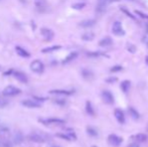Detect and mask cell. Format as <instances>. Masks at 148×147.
Here are the masks:
<instances>
[{
    "label": "cell",
    "mask_w": 148,
    "mask_h": 147,
    "mask_svg": "<svg viewBox=\"0 0 148 147\" xmlns=\"http://www.w3.org/2000/svg\"><path fill=\"white\" fill-rule=\"evenodd\" d=\"M20 1H21L22 3H25V2H26V0H20Z\"/></svg>",
    "instance_id": "obj_42"
},
{
    "label": "cell",
    "mask_w": 148,
    "mask_h": 147,
    "mask_svg": "<svg viewBox=\"0 0 148 147\" xmlns=\"http://www.w3.org/2000/svg\"><path fill=\"white\" fill-rule=\"evenodd\" d=\"M61 46H48V48H44L42 50V52L44 54H48V52H55V50H59Z\"/></svg>",
    "instance_id": "obj_20"
},
{
    "label": "cell",
    "mask_w": 148,
    "mask_h": 147,
    "mask_svg": "<svg viewBox=\"0 0 148 147\" xmlns=\"http://www.w3.org/2000/svg\"><path fill=\"white\" fill-rule=\"evenodd\" d=\"M22 105L25 106V107L27 108H33V109H38V108H40V103H38V101H35V100L33 99H27V100H24V101H22Z\"/></svg>",
    "instance_id": "obj_9"
},
{
    "label": "cell",
    "mask_w": 148,
    "mask_h": 147,
    "mask_svg": "<svg viewBox=\"0 0 148 147\" xmlns=\"http://www.w3.org/2000/svg\"><path fill=\"white\" fill-rule=\"evenodd\" d=\"M88 56H100V52H88Z\"/></svg>",
    "instance_id": "obj_34"
},
{
    "label": "cell",
    "mask_w": 148,
    "mask_h": 147,
    "mask_svg": "<svg viewBox=\"0 0 148 147\" xmlns=\"http://www.w3.org/2000/svg\"><path fill=\"white\" fill-rule=\"evenodd\" d=\"M13 144L8 138H1V147H12Z\"/></svg>",
    "instance_id": "obj_24"
},
{
    "label": "cell",
    "mask_w": 148,
    "mask_h": 147,
    "mask_svg": "<svg viewBox=\"0 0 148 147\" xmlns=\"http://www.w3.org/2000/svg\"><path fill=\"white\" fill-rule=\"evenodd\" d=\"M131 88V82L129 80H125L121 83V90H122L124 93H128L129 90Z\"/></svg>",
    "instance_id": "obj_19"
},
{
    "label": "cell",
    "mask_w": 148,
    "mask_h": 147,
    "mask_svg": "<svg viewBox=\"0 0 148 147\" xmlns=\"http://www.w3.org/2000/svg\"><path fill=\"white\" fill-rule=\"evenodd\" d=\"M136 14H138L140 17H142V18H144V19H147L148 20V15L147 14H145V13H143V12H141V11H139V10H136Z\"/></svg>",
    "instance_id": "obj_32"
},
{
    "label": "cell",
    "mask_w": 148,
    "mask_h": 147,
    "mask_svg": "<svg viewBox=\"0 0 148 147\" xmlns=\"http://www.w3.org/2000/svg\"><path fill=\"white\" fill-rule=\"evenodd\" d=\"M128 50H130V52H135V50H136V48H135V46H131V44H129Z\"/></svg>",
    "instance_id": "obj_36"
},
{
    "label": "cell",
    "mask_w": 148,
    "mask_h": 147,
    "mask_svg": "<svg viewBox=\"0 0 148 147\" xmlns=\"http://www.w3.org/2000/svg\"><path fill=\"white\" fill-rule=\"evenodd\" d=\"M55 104H59V105H65V101L63 99H55L53 100Z\"/></svg>",
    "instance_id": "obj_33"
},
{
    "label": "cell",
    "mask_w": 148,
    "mask_h": 147,
    "mask_svg": "<svg viewBox=\"0 0 148 147\" xmlns=\"http://www.w3.org/2000/svg\"><path fill=\"white\" fill-rule=\"evenodd\" d=\"M86 112H87V113L89 114V115H91V116L95 115V111H94V108H93V106H92L91 102H89V101H88L87 103H86Z\"/></svg>",
    "instance_id": "obj_22"
},
{
    "label": "cell",
    "mask_w": 148,
    "mask_h": 147,
    "mask_svg": "<svg viewBox=\"0 0 148 147\" xmlns=\"http://www.w3.org/2000/svg\"><path fill=\"white\" fill-rule=\"evenodd\" d=\"M78 56H79V54H78L77 52H71V54H70L69 56H65V60L63 61V65H65V64H68V63H70V62H72V61L76 60Z\"/></svg>",
    "instance_id": "obj_18"
},
{
    "label": "cell",
    "mask_w": 148,
    "mask_h": 147,
    "mask_svg": "<svg viewBox=\"0 0 148 147\" xmlns=\"http://www.w3.org/2000/svg\"><path fill=\"white\" fill-rule=\"evenodd\" d=\"M113 44V39L111 37H104L99 42V46H103V48H106V46H110Z\"/></svg>",
    "instance_id": "obj_17"
},
{
    "label": "cell",
    "mask_w": 148,
    "mask_h": 147,
    "mask_svg": "<svg viewBox=\"0 0 148 147\" xmlns=\"http://www.w3.org/2000/svg\"><path fill=\"white\" fill-rule=\"evenodd\" d=\"M82 75H83V77L85 78V79L90 80V79H92V78H93L94 74L92 73V71L88 70V69H84V70L82 71Z\"/></svg>",
    "instance_id": "obj_23"
},
{
    "label": "cell",
    "mask_w": 148,
    "mask_h": 147,
    "mask_svg": "<svg viewBox=\"0 0 148 147\" xmlns=\"http://www.w3.org/2000/svg\"><path fill=\"white\" fill-rule=\"evenodd\" d=\"M131 138H132L135 142H145L148 139V136L144 133H138V134H136V135H133Z\"/></svg>",
    "instance_id": "obj_16"
},
{
    "label": "cell",
    "mask_w": 148,
    "mask_h": 147,
    "mask_svg": "<svg viewBox=\"0 0 148 147\" xmlns=\"http://www.w3.org/2000/svg\"><path fill=\"white\" fill-rule=\"evenodd\" d=\"M95 37V34L93 32H86L82 35V39L86 40V42H90V40H93Z\"/></svg>",
    "instance_id": "obj_21"
},
{
    "label": "cell",
    "mask_w": 148,
    "mask_h": 147,
    "mask_svg": "<svg viewBox=\"0 0 148 147\" xmlns=\"http://www.w3.org/2000/svg\"><path fill=\"white\" fill-rule=\"evenodd\" d=\"M30 70L35 74H42L44 71V65L42 61L35 60L30 64Z\"/></svg>",
    "instance_id": "obj_2"
},
{
    "label": "cell",
    "mask_w": 148,
    "mask_h": 147,
    "mask_svg": "<svg viewBox=\"0 0 148 147\" xmlns=\"http://www.w3.org/2000/svg\"><path fill=\"white\" fill-rule=\"evenodd\" d=\"M38 121L44 126H53V125H63L65 123V120L59 118H48V119H40Z\"/></svg>",
    "instance_id": "obj_1"
},
{
    "label": "cell",
    "mask_w": 148,
    "mask_h": 147,
    "mask_svg": "<svg viewBox=\"0 0 148 147\" xmlns=\"http://www.w3.org/2000/svg\"><path fill=\"white\" fill-rule=\"evenodd\" d=\"M120 71H122V67L121 66H114L113 68H111L110 72L111 73H116V72H120Z\"/></svg>",
    "instance_id": "obj_31"
},
{
    "label": "cell",
    "mask_w": 148,
    "mask_h": 147,
    "mask_svg": "<svg viewBox=\"0 0 148 147\" xmlns=\"http://www.w3.org/2000/svg\"><path fill=\"white\" fill-rule=\"evenodd\" d=\"M123 139L118 135H115V134H111L108 136V142L111 146L113 147H118L122 144Z\"/></svg>",
    "instance_id": "obj_5"
},
{
    "label": "cell",
    "mask_w": 148,
    "mask_h": 147,
    "mask_svg": "<svg viewBox=\"0 0 148 147\" xmlns=\"http://www.w3.org/2000/svg\"><path fill=\"white\" fill-rule=\"evenodd\" d=\"M112 32L115 34V35H119L122 36L125 34V31L122 27V23L120 21H115L112 25Z\"/></svg>",
    "instance_id": "obj_6"
},
{
    "label": "cell",
    "mask_w": 148,
    "mask_h": 147,
    "mask_svg": "<svg viewBox=\"0 0 148 147\" xmlns=\"http://www.w3.org/2000/svg\"><path fill=\"white\" fill-rule=\"evenodd\" d=\"M22 139H23V138H22L21 133H19V132H17V133L14 135V142H15V143H17V144L21 143Z\"/></svg>",
    "instance_id": "obj_28"
},
{
    "label": "cell",
    "mask_w": 148,
    "mask_h": 147,
    "mask_svg": "<svg viewBox=\"0 0 148 147\" xmlns=\"http://www.w3.org/2000/svg\"><path fill=\"white\" fill-rule=\"evenodd\" d=\"M96 24V20L95 19H86V20H83V21L80 22V26L81 27H84V28H89V27H92Z\"/></svg>",
    "instance_id": "obj_15"
},
{
    "label": "cell",
    "mask_w": 148,
    "mask_h": 147,
    "mask_svg": "<svg viewBox=\"0 0 148 147\" xmlns=\"http://www.w3.org/2000/svg\"><path fill=\"white\" fill-rule=\"evenodd\" d=\"M129 113H130V115L132 116L133 119H139V118H140V115H139V113L134 109V108H132V107L129 108Z\"/></svg>",
    "instance_id": "obj_25"
},
{
    "label": "cell",
    "mask_w": 148,
    "mask_h": 147,
    "mask_svg": "<svg viewBox=\"0 0 148 147\" xmlns=\"http://www.w3.org/2000/svg\"><path fill=\"white\" fill-rule=\"evenodd\" d=\"M12 73H13V71H12V70H9V71H7V72H5V73H4V76H8V75H11Z\"/></svg>",
    "instance_id": "obj_39"
},
{
    "label": "cell",
    "mask_w": 148,
    "mask_h": 147,
    "mask_svg": "<svg viewBox=\"0 0 148 147\" xmlns=\"http://www.w3.org/2000/svg\"><path fill=\"white\" fill-rule=\"evenodd\" d=\"M72 7L76 10H81L83 9L84 7H86V3L85 2H78V3H75L72 5Z\"/></svg>",
    "instance_id": "obj_26"
},
{
    "label": "cell",
    "mask_w": 148,
    "mask_h": 147,
    "mask_svg": "<svg viewBox=\"0 0 148 147\" xmlns=\"http://www.w3.org/2000/svg\"><path fill=\"white\" fill-rule=\"evenodd\" d=\"M104 1H106L107 3H108V2H116V1H118V0H104Z\"/></svg>",
    "instance_id": "obj_40"
},
{
    "label": "cell",
    "mask_w": 148,
    "mask_h": 147,
    "mask_svg": "<svg viewBox=\"0 0 148 147\" xmlns=\"http://www.w3.org/2000/svg\"><path fill=\"white\" fill-rule=\"evenodd\" d=\"M87 132H88V134H89L90 136H94V137H96V136L98 135L97 130H96L95 128H93V127H88L87 128Z\"/></svg>",
    "instance_id": "obj_27"
},
{
    "label": "cell",
    "mask_w": 148,
    "mask_h": 147,
    "mask_svg": "<svg viewBox=\"0 0 148 147\" xmlns=\"http://www.w3.org/2000/svg\"><path fill=\"white\" fill-rule=\"evenodd\" d=\"M106 8H107V2L104 1V0H99L97 7H96V11L98 13H104L106 11Z\"/></svg>",
    "instance_id": "obj_14"
},
{
    "label": "cell",
    "mask_w": 148,
    "mask_h": 147,
    "mask_svg": "<svg viewBox=\"0 0 148 147\" xmlns=\"http://www.w3.org/2000/svg\"><path fill=\"white\" fill-rule=\"evenodd\" d=\"M40 34H42V37H44L46 42H50V40H53V38L55 37V32H53L51 29L46 28V27L42 28V30H40Z\"/></svg>",
    "instance_id": "obj_7"
},
{
    "label": "cell",
    "mask_w": 148,
    "mask_h": 147,
    "mask_svg": "<svg viewBox=\"0 0 148 147\" xmlns=\"http://www.w3.org/2000/svg\"><path fill=\"white\" fill-rule=\"evenodd\" d=\"M145 63H146V65L148 66V56H146V58H145Z\"/></svg>",
    "instance_id": "obj_41"
},
{
    "label": "cell",
    "mask_w": 148,
    "mask_h": 147,
    "mask_svg": "<svg viewBox=\"0 0 148 147\" xmlns=\"http://www.w3.org/2000/svg\"><path fill=\"white\" fill-rule=\"evenodd\" d=\"M102 98L106 104H110V105H112V104H114V102H115L114 96H113V94L109 91H103L102 92Z\"/></svg>",
    "instance_id": "obj_8"
},
{
    "label": "cell",
    "mask_w": 148,
    "mask_h": 147,
    "mask_svg": "<svg viewBox=\"0 0 148 147\" xmlns=\"http://www.w3.org/2000/svg\"><path fill=\"white\" fill-rule=\"evenodd\" d=\"M117 81V79H116V78H109V79H107L106 80V82H107V83H114V82H116Z\"/></svg>",
    "instance_id": "obj_35"
},
{
    "label": "cell",
    "mask_w": 148,
    "mask_h": 147,
    "mask_svg": "<svg viewBox=\"0 0 148 147\" xmlns=\"http://www.w3.org/2000/svg\"><path fill=\"white\" fill-rule=\"evenodd\" d=\"M33 99L35 100V101H40H40L44 102V101H46V98H40V97H34Z\"/></svg>",
    "instance_id": "obj_37"
},
{
    "label": "cell",
    "mask_w": 148,
    "mask_h": 147,
    "mask_svg": "<svg viewBox=\"0 0 148 147\" xmlns=\"http://www.w3.org/2000/svg\"><path fill=\"white\" fill-rule=\"evenodd\" d=\"M27 138L32 142H36V143H44L48 140V137L44 134L40 133H31L27 136Z\"/></svg>",
    "instance_id": "obj_4"
},
{
    "label": "cell",
    "mask_w": 148,
    "mask_h": 147,
    "mask_svg": "<svg viewBox=\"0 0 148 147\" xmlns=\"http://www.w3.org/2000/svg\"><path fill=\"white\" fill-rule=\"evenodd\" d=\"M51 147H59V146H57V145H53V146H51Z\"/></svg>",
    "instance_id": "obj_43"
},
{
    "label": "cell",
    "mask_w": 148,
    "mask_h": 147,
    "mask_svg": "<svg viewBox=\"0 0 148 147\" xmlns=\"http://www.w3.org/2000/svg\"><path fill=\"white\" fill-rule=\"evenodd\" d=\"M0 147H1V139H0Z\"/></svg>",
    "instance_id": "obj_44"
},
{
    "label": "cell",
    "mask_w": 148,
    "mask_h": 147,
    "mask_svg": "<svg viewBox=\"0 0 148 147\" xmlns=\"http://www.w3.org/2000/svg\"><path fill=\"white\" fill-rule=\"evenodd\" d=\"M15 50H16V54H17L19 56H21V58H29L30 56L29 52H28L25 48H21V46H16Z\"/></svg>",
    "instance_id": "obj_13"
},
{
    "label": "cell",
    "mask_w": 148,
    "mask_h": 147,
    "mask_svg": "<svg viewBox=\"0 0 148 147\" xmlns=\"http://www.w3.org/2000/svg\"><path fill=\"white\" fill-rule=\"evenodd\" d=\"M21 93V90L19 88H16L14 86H7L3 90V95L6 97H13V96L19 95Z\"/></svg>",
    "instance_id": "obj_3"
},
{
    "label": "cell",
    "mask_w": 148,
    "mask_h": 147,
    "mask_svg": "<svg viewBox=\"0 0 148 147\" xmlns=\"http://www.w3.org/2000/svg\"><path fill=\"white\" fill-rule=\"evenodd\" d=\"M115 114V118L117 119V121L121 124H124L125 123V114L124 112L122 111L121 109H116L114 112Z\"/></svg>",
    "instance_id": "obj_11"
},
{
    "label": "cell",
    "mask_w": 148,
    "mask_h": 147,
    "mask_svg": "<svg viewBox=\"0 0 148 147\" xmlns=\"http://www.w3.org/2000/svg\"><path fill=\"white\" fill-rule=\"evenodd\" d=\"M57 137H59V138H63V139H65V140H67V141H71L72 140V138L70 137L68 134H63V133H57Z\"/></svg>",
    "instance_id": "obj_29"
},
{
    "label": "cell",
    "mask_w": 148,
    "mask_h": 147,
    "mask_svg": "<svg viewBox=\"0 0 148 147\" xmlns=\"http://www.w3.org/2000/svg\"><path fill=\"white\" fill-rule=\"evenodd\" d=\"M12 75H13V77L15 78V79L17 80L18 82H20V83L26 84L28 82L27 76H26V74H24L23 72L17 71V72H13V73H12Z\"/></svg>",
    "instance_id": "obj_10"
},
{
    "label": "cell",
    "mask_w": 148,
    "mask_h": 147,
    "mask_svg": "<svg viewBox=\"0 0 148 147\" xmlns=\"http://www.w3.org/2000/svg\"><path fill=\"white\" fill-rule=\"evenodd\" d=\"M128 147H140V146H139V144L136 143V142H133V143L129 144Z\"/></svg>",
    "instance_id": "obj_38"
},
{
    "label": "cell",
    "mask_w": 148,
    "mask_h": 147,
    "mask_svg": "<svg viewBox=\"0 0 148 147\" xmlns=\"http://www.w3.org/2000/svg\"><path fill=\"white\" fill-rule=\"evenodd\" d=\"M49 94H53V95H61V96H71L74 94V91H68V90H51L49 91Z\"/></svg>",
    "instance_id": "obj_12"
},
{
    "label": "cell",
    "mask_w": 148,
    "mask_h": 147,
    "mask_svg": "<svg viewBox=\"0 0 148 147\" xmlns=\"http://www.w3.org/2000/svg\"><path fill=\"white\" fill-rule=\"evenodd\" d=\"M121 10H122V11L124 12V13L126 14V15H128L130 18H132V19H135V16L132 15V14H131L130 12H129L128 9H126V8H124V7H121Z\"/></svg>",
    "instance_id": "obj_30"
}]
</instances>
